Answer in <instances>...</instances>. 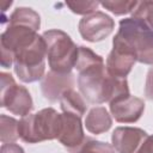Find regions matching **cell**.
<instances>
[{
	"label": "cell",
	"mask_w": 153,
	"mask_h": 153,
	"mask_svg": "<svg viewBox=\"0 0 153 153\" xmlns=\"http://www.w3.org/2000/svg\"><path fill=\"white\" fill-rule=\"evenodd\" d=\"M74 68L78 71V88L90 104L110 103L117 97L129 94L127 79L108 74L103 57L87 47H79Z\"/></svg>",
	"instance_id": "1"
},
{
	"label": "cell",
	"mask_w": 153,
	"mask_h": 153,
	"mask_svg": "<svg viewBox=\"0 0 153 153\" xmlns=\"http://www.w3.org/2000/svg\"><path fill=\"white\" fill-rule=\"evenodd\" d=\"M5 50L13 57L14 73L19 80L33 82L43 79L47 57L43 36L33 31L17 33L10 39Z\"/></svg>",
	"instance_id": "2"
},
{
	"label": "cell",
	"mask_w": 153,
	"mask_h": 153,
	"mask_svg": "<svg viewBox=\"0 0 153 153\" xmlns=\"http://www.w3.org/2000/svg\"><path fill=\"white\" fill-rule=\"evenodd\" d=\"M112 42L128 49L137 62L153 65V30L143 20L134 17L122 19Z\"/></svg>",
	"instance_id": "3"
},
{
	"label": "cell",
	"mask_w": 153,
	"mask_h": 153,
	"mask_svg": "<svg viewBox=\"0 0 153 153\" xmlns=\"http://www.w3.org/2000/svg\"><path fill=\"white\" fill-rule=\"evenodd\" d=\"M47 48V59L50 71L67 74L75 67L79 47L65 31L51 29L43 32Z\"/></svg>",
	"instance_id": "4"
},
{
	"label": "cell",
	"mask_w": 153,
	"mask_h": 153,
	"mask_svg": "<svg viewBox=\"0 0 153 153\" xmlns=\"http://www.w3.org/2000/svg\"><path fill=\"white\" fill-rule=\"evenodd\" d=\"M61 127V114L53 108H45L36 114L22 117L18 126L19 137L27 143H37L57 139Z\"/></svg>",
	"instance_id": "5"
},
{
	"label": "cell",
	"mask_w": 153,
	"mask_h": 153,
	"mask_svg": "<svg viewBox=\"0 0 153 153\" xmlns=\"http://www.w3.org/2000/svg\"><path fill=\"white\" fill-rule=\"evenodd\" d=\"M0 79L1 106L7 109L13 115H18L20 117L27 116L33 108V102L30 96V92L26 90V87L18 85L10 73L1 72Z\"/></svg>",
	"instance_id": "6"
},
{
	"label": "cell",
	"mask_w": 153,
	"mask_h": 153,
	"mask_svg": "<svg viewBox=\"0 0 153 153\" xmlns=\"http://www.w3.org/2000/svg\"><path fill=\"white\" fill-rule=\"evenodd\" d=\"M79 32L85 41L96 43L106 38L115 27L114 19L102 11L82 17L79 22Z\"/></svg>",
	"instance_id": "7"
},
{
	"label": "cell",
	"mask_w": 153,
	"mask_h": 153,
	"mask_svg": "<svg viewBox=\"0 0 153 153\" xmlns=\"http://www.w3.org/2000/svg\"><path fill=\"white\" fill-rule=\"evenodd\" d=\"M57 140L71 153H75L76 151H79L87 140L84 134L81 117L74 114L62 112L61 114V127H60Z\"/></svg>",
	"instance_id": "8"
},
{
	"label": "cell",
	"mask_w": 153,
	"mask_h": 153,
	"mask_svg": "<svg viewBox=\"0 0 153 153\" xmlns=\"http://www.w3.org/2000/svg\"><path fill=\"white\" fill-rule=\"evenodd\" d=\"M112 117L120 123H134L140 120L145 111V102L141 98L123 94L109 103Z\"/></svg>",
	"instance_id": "9"
},
{
	"label": "cell",
	"mask_w": 153,
	"mask_h": 153,
	"mask_svg": "<svg viewBox=\"0 0 153 153\" xmlns=\"http://www.w3.org/2000/svg\"><path fill=\"white\" fill-rule=\"evenodd\" d=\"M148 134L136 127H117L111 134V143L117 153H137Z\"/></svg>",
	"instance_id": "10"
},
{
	"label": "cell",
	"mask_w": 153,
	"mask_h": 153,
	"mask_svg": "<svg viewBox=\"0 0 153 153\" xmlns=\"http://www.w3.org/2000/svg\"><path fill=\"white\" fill-rule=\"evenodd\" d=\"M74 85H75V76L72 72L67 74H61L50 71L43 76L41 82V90L44 98L54 103L60 100L61 96L67 90L73 88Z\"/></svg>",
	"instance_id": "11"
},
{
	"label": "cell",
	"mask_w": 153,
	"mask_h": 153,
	"mask_svg": "<svg viewBox=\"0 0 153 153\" xmlns=\"http://www.w3.org/2000/svg\"><path fill=\"white\" fill-rule=\"evenodd\" d=\"M135 62V56L128 49L116 42H112V49L105 61V69L111 76L126 78L130 73Z\"/></svg>",
	"instance_id": "12"
},
{
	"label": "cell",
	"mask_w": 153,
	"mask_h": 153,
	"mask_svg": "<svg viewBox=\"0 0 153 153\" xmlns=\"http://www.w3.org/2000/svg\"><path fill=\"white\" fill-rule=\"evenodd\" d=\"M112 124L111 115L104 106L92 108L85 118V127L91 134H102L110 129Z\"/></svg>",
	"instance_id": "13"
},
{
	"label": "cell",
	"mask_w": 153,
	"mask_h": 153,
	"mask_svg": "<svg viewBox=\"0 0 153 153\" xmlns=\"http://www.w3.org/2000/svg\"><path fill=\"white\" fill-rule=\"evenodd\" d=\"M60 106L63 112L74 114L79 117H82L86 112V103L82 96H80L75 90H67L60 98Z\"/></svg>",
	"instance_id": "14"
},
{
	"label": "cell",
	"mask_w": 153,
	"mask_h": 153,
	"mask_svg": "<svg viewBox=\"0 0 153 153\" xmlns=\"http://www.w3.org/2000/svg\"><path fill=\"white\" fill-rule=\"evenodd\" d=\"M8 23H16V24H24L27 26H31L36 30L41 26V17L39 14L29 7H18L16 8L12 14L8 18Z\"/></svg>",
	"instance_id": "15"
},
{
	"label": "cell",
	"mask_w": 153,
	"mask_h": 153,
	"mask_svg": "<svg viewBox=\"0 0 153 153\" xmlns=\"http://www.w3.org/2000/svg\"><path fill=\"white\" fill-rule=\"evenodd\" d=\"M19 121L7 115L0 116V140L2 143H13L19 137Z\"/></svg>",
	"instance_id": "16"
},
{
	"label": "cell",
	"mask_w": 153,
	"mask_h": 153,
	"mask_svg": "<svg viewBox=\"0 0 153 153\" xmlns=\"http://www.w3.org/2000/svg\"><path fill=\"white\" fill-rule=\"evenodd\" d=\"M139 1H124V0H108L102 1L100 5L112 12L116 16H122L127 13H133V11L136 8Z\"/></svg>",
	"instance_id": "17"
},
{
	"label": "cell",
	"mask_w": 153,
	"mask_h": 153,
	"mask_svg": "<svg viewBox=\"0 0 153 153\" xmlns=\"http://www.w3.org/2000/svg\"><path fill=\"white\" fill-rule=\"evenodd\" d=\"M131 17L143 20L153 30V1H139Z\"/></svg>",
	"instance_id": "18"
},
{
	"label": "cell",
	"mask_w": 153,
	"mask_h": 153,
	"mask_svg": "<svg viewBox=\"0 0 153 153\" xmlns=\"http://www.w3.org/2000/svg\"><path fill=\"white\" fill-rule=\"evenodd\" d=\"M75 153H116V151L110 143L87 139L81 148Z\"/></svg>",
	"instance_id": "19"
},
{
	"label": "cell",
	"mask_w": 153,
	"mask_h": 153,
	"mask_svg": "<svg viewBox=\"0 0 153 153\" xmlns=\"http://www.w3.org/2000/svg\"><path fill=\"white\" fill-rule=\"evenodd\" d=\"M66 5L71 8L73 13L82 14L84 17L96 12L97 7L100 5L98 1H67Z\"/></svg>",
	"instance_id": "20"
},
{
	"label": "cell",
	"mask_w": 153,
	"mask_h": 153,
	"mask_svg": "<svg viewBox=\"0 0 153 153\" xmlns=\"http://www.w3.org/2000/svg\"><path fill=\"white\" fill-rule=\"evenodd\" d=\"M145 96L147 99L153 100V66L148 69L145 82Z\"/></svg>",
	"instance_id": "21"
},
{
	"label": "cell",
	"mask_w": 153,
	"mask_h": 153,
	"mask_svg": "<svg viewBox=\"0 0 153 153\" xmlns=\"http://www.w3.org/2000/svg\"><path fill=\"white\" fill-rule=\"evenodd\" d=\"M0 153H25L24 149L17 143H2Z\"/></svg>",
	"instance_id": "22"
},
{
	"label": "cell",
	"mask_w": 153,
	"mask_h": 153,
	"mask_svg": "<svg viewBox=\"0 0 153 153\" xmlns=\"http://www.w3.org/2000/svg\"><path fill=\"white\" fill-rule=\"evenodd\" d=\"M137 153H153V135H148Z\"/></svg>",
	"instance_id": "23"
}]
</instances>
